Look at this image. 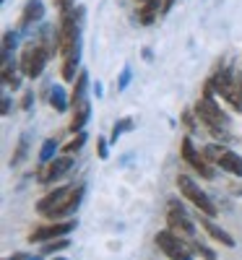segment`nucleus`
Listing matches in <instances>:
<instances>
[{"label": "nucleus", "instance_id": "25", "mask_svg": "<svg viewBox=\"0 0 242 260\" xmlns=\"http://www.w3.org/2000/svg\"><path fill=\"white\" fill-rule=\"evenodd\" d=\"M128 130H133V120H130V117H123V120L112 127V141H117L123 133H128Z\"/></svg>", "mask_w": 242, "mask_h": 260}, {"label": "nucleus", "instance_id": "27", "mask_svg": "<svg viewBox=\"0 0 242 260\" xmlns=\"http://www.w3.org/2000/svg\"><path fill=\"white\" fill-rule=\"evenodd\" d=\"M52 3H55V8H57L60 13H68V11H73L76 0H52Z\"/></svg>", "mask_w": 242, "mask_h": 260}, {"label": "nucleus", "instance_id": "9", "mask_svg": "<svg viewBox=\"0 0 242 260\" xmlns=\"http://www.w3.org/2000/svg\"><path fill=\"white\" fill-rule=\"evenodd\" d=\"M83 192H86V187L83 185H78V187H71V192L65 195V198L47 213V219H52V221H63V219H71V216L78 211V206H81V198H83Z\"/></svg>", "mask_w": 242, "mask_h": 260}, {"label": "nucleus", "instance_id": "35", "mask_svg": "<svg viewBox=\"0 0 242 260\" xmlns=\"http://www.w3.org/2000/svg\"><path fill=\"white\" fill-rule=\"evenodd\" d=\"M26 260H42L39 255H26Z\"/></svg>", "mask_w": 242, "mask_h": 260}, {"label": "nucleus", "instance_id": "7", "mask_svg": "<svg viewBox=\"0 0 242 260\" xmlns=\"http://www.w3.org/2000/svg\"><path fill=\"white\" fill-rule=\"evenodd\" d=\"M76 224H78L76 219H63V221H55V224H42V226H37L29 234V242H50V240H57V237H71Z\"/></svg>", "mask_w": 242, "mask_h": 260}, {"label": "nucleus", "instance_id": "33", "mask_svg": "<svg viewBox=\"0 0 242 260\" xmlns=\"http://www.w3.org/2000/svg\"><path fill=\"white\" fill-rule=\"evenodd\" d=\"M3 115H11V99L3 96Z\"/></svg>", "mask_w": 242, "mask_h": 260}, {"label": "nucleus", "instance_id": "24", "mask_svg": "<svg viewBox=\"0 0 242 260\" xmlns=\"http://www.w3.org/2000/svg\"><path fill=\"white\" fill-rule=\"evenodd\" d=\"M190 247H193V252H195V255H201L203 260H216V252H214L211 247H206L203 242H198V240H190Z\"/></svg>", "mask_w": 242, "mask_h": 260}, {"label": "nucleus", "instance_id": "13", "mask_svg": "<svg viewBox=\"0 0 242 260\" xmlns=\"http://www.w3.org/2000/svg\"><path fill=\"white\" fill-rule=\"evenodd\" d=\"M92 117V104L89 99H81L78 104H73V120H71V133H81Z\"/></svg>", "mask_w": 242, "mask_h": 260}, {"label": "nucleus", "instance_id": "21", "mask_svg": "<svg viewBox=\"0 0 242 260\" xmlns=\"http://www.w3.org/2000/svg\"><path fill=\"white\" fill-rule=\"evenodd\" d=\"M55 151H57V141H55V138H47L45 146H42V151H39V164L52 161V159H55Z\"/></svg>", "mask_w": 242, "mask_h": 260}, {"label": "nucleus", "instance_id": "18", "mask_svg": "<svg viewBox=\"0 0 242 260\" xmlns=\"http://www.w3.org/2000/svg\"><path fill=\"white\" fill-rule=\"evenodd\" d=\"M86 91H89V73L81 71L73 86V94H71V104H78L81 99H86Z\"/></svg>", "mask_w": 242, "mask_h": 260}, {"label": "nucleus", "instance_id": "26", "mask_svg": "<svg viewBox=\"0 0 242 260\" xmlns=\"http://www.w3.org/2000/svg\"><path fill=\"white\" fill-rule=\"evenodd\" d=\"M128 83H130V68L125 65L123 73H120V81H117V91H125V89H128Z\"/></svg>", "mask_w": 242, "mask_h": 260}, {"label": "nucleus", "instance_id": "31", "mask_svg": "<svg viewBox=\"0 0 242 260\" xmlns=\"http://www.w3.org/2000/svg\"><path fill=\"white\" fill-rule=\"evenodd\" d=\"M174 3H177V0H164V3H162V13H169Z\"/></svg>", "mask_w": 242, "mask_h": 260}, {"label": "nucleus", "instance_id": "6", "mask_svg": "<svg viewBox=\"0 0 242 260\" xmlns=\"http://www.w3.org/2000/svg\"><path fill=\"white\" fill-rule=\"evenodd\" d=\"M180 154H183V161L185 164H190L198 175L201 177H206V180H211L216 172H214V164L203 156V151H198L195 148V143H193V138L190 136H185L183 138V143H180Z\"/></svg>", "mask_w": 242, "mask_h": 260}, {"label": "nucleus", "instance_id": "29", "mask_svg": "<svg viewBox=\"0 0 242 260\" xmlns=\"http://www.w3.org/2000/svg\"><path fill=\"white\" fill-rule=\"evenodd\" d=\"M97 151H99V159H107V156H109V146H107V138H97Z\"/></svg>", "mask_w": 242, "mask_h": 260}, {"label": "nucleus", "instance_id": "11", "mask_svg": "<svg viewBox=\"0 0 242 260\" xmlns=\"http://www.w3.org/2000/svg\"><path fill=\"white\" fill-rule=\"evenodd\" d=\"M201 226L211 234V240H216L219 245H224V247H229V250H234L237 247V242H234V237L227 232V229H222L219 224H214V219L211 216H206V213H201Z\"/></svg>", "mask_w": 242, "mask_h": 260}, {"label": "nucleus", "instance_id": "32", "mask_svg": "<svg viewBox=\"0 0 242 260\" xmlns=\"http://www.w3.org/2000/svg\"><path fill=\"white\" fill-rule=\"evenodd\" d=\"M234 86H237V94L242 96V73H237V76H234Z\"/></svg>", "mask_w": 242, "mask_h": 260}, {"label": "nucleus", "instance_id": "4", "mask_svg": "<svg viewBox=\"0 0 242 260\" xmlns=\"http://www.w3.org/2000/svg\"><path fill=\"white\" fill-rule=\"evenodd\" d=\"M177 187H180V192L185 195V198L198 208V213H206V216H211V219L219 213V208L214 206V201H211L208 195L201 190V185L193 182L188 175H180V177H177Z\"/></svg>", "mask_w": 242, "mask_h": 260}, {"label": "nucleus", "instance_id": "16", "mask_svg": "<svg viewBox=\"0 0 242 260\" xmlns=\"http://www.w3.org/2000/svg\"><path fill=\"white\" fill-rule=\"evenodd\" d=\"M162 3L164 0H143L141 3V8H138V21L143 26H148V24H154L157 21V16H159V11H162Z\"/></svg>", "mask_w": 242, "mask_h": 260}, {"label": "nucleus", "instance_id": "19", "mask_svg": "<svg viewBox=\"0 0 242 260\" xmlns=\"http://www.w3.org/2000/svg\"><path fill=\"white\" fill-rule=\"evenodd\" d=\"M71 247V240L68 237H57V240H50V242H42V252L45 255H55V252H63Z\"/></svg>", "mask_w": 242, "mask_h": 260}, {"label": "nucleus", "instance_id": "14", "mask_svg": "<svg viewBox=\"0 0 242 260\" xmlns=\"http://www.w3.org/2000/svg\"><path fill=\"white\" fill-rule=\"evenodd\" d=\"M71 187H73V185H63V187H55L52 192H47L45 198H42V201L37 203V211H39L42 216H47V213H50V211H52V208H55V206H57L63 198H65V195L71 192Z\"/></svg>", "mask_w": 242, "mask_h": 260}, {"label": "nucleus", "instance_id": "12", "mask_svg": "<svg viewBox=\"0 0 242 260\" xmlns=\"http://www.w3.org/2000/svg\"><path fill=\"white\" fill-rule=\"evenodd\" d=\"M42 16H45V3L42 0H26L24 11H21V26L24 29L34 26L37 21H42Z\"/></svg>", "mask_w": 242, "mask_h": 260}, {"label": "nucleus", "instance_id": "8", "mask_svg": "<svg viewBox=\"0 0 242 260\" xmlns=\"http://www.w3.org/2000/svg\"><path fill=\"white\" fill-rule=\"evenodd\" d=\"M167 224L174 234H180L185 237V240H193L195 237V224L188 219V213L185 208L177 203V201H169V213H167Z\"/></svg>", "mask_w": 242, "mask_h": 260}, {"label": "nucleus", "instance_id": "10", "mask_svg": "<svg viewBox=\"0 0 242 260\" xmlns=\"http://www.w3.org/2000/svg\"><path fill=\"white\" fill-rule=\"evenodd\" d=\"M73 167V159H71V154H65V156H60V159H52V161H47V164H39V172H37V180H39V185H50V182H55V180H60L65 172H68Z\"/></svg>", "mask_w": 242, "mask_h": 260}, {"label": "nucleus", "instance_id": "3", "mask_svg": "<svg viewBox=\"0 0 242 260\" xmlns=\"http://www.w3.org/2000/svg\"><path fill=\"white\" fill-rule=\"evenodd\" d=\"M50 50L42 45V42H34V45H26L24 52H21V73L26 78H39L42 71H45V65L50 60Z\"/></svg>", "mask_w": 242, "mask_h": 260}, {"label": "nucleus", "instance_id": "15", "mask_svg": "<svg viewBox=\"0 0 242 260\" xmlns=\"http://www.w3.org/2000/svg\"><path fill=\"white\" fill-rule=\"evenodd\" d=\"M216 167H222L224 172H229V175H234V177H242V156L234 154V151H229V148L222 151V156H219Z\"/></svg>", "mask_w": 242, "mask_h": 260}, {"label": "nucleus", "instance_id": "20", "mask_svg": "<svg viewBox=\"0 0 242 260\" xmlns=\"http://www.w3.org/2000/svg\"><path fill=\"white\" fill-rule=\"evenodd\" d=\"M26 151H29V136L24 133V136L18 138V148L13 151V156H11V164H13V167H18L21 161H24V156H26Z\"/></svg>", "mask_w": 242, "mask_h": 260}, {"label": "nucleus", "instance_id": "5", "mask_svg": "<svg viewBox=\"0 0 242 260\" xmlns=\"http://www.w3.org/2000/svg\"><path fill=\"white\" fill-rule=\"evenodd\" d=\"M208 83L214 86V91H216L219 96L229 102V107H232L234 112H242V96L237 94V86H234V73H232V71L214 73V76L208 78Z\"/></svg>", "mask_w": 242, "mask_h": 260}, {"label": "nucleus", "instance_id": "34", "mask_svg": "<svg viewBox=\"0 0 242 260\" xmlns=\"http://www.w3.org/2000/svg\"><path fill=\"white\" fill-rule=\"evenodd\" d=\"M6 260H26V255H21V252H18V255H13V257H6Z\"/></svg>", "mask_w": 242, "mask_h": 260}, {"label": "nucleus", "instance_id": "1", "mask_svg": "<svg viewBox=\"0 0 242 260\" xmlns=\"http://www.w3.org/2000/svg\"><path fill=\"white\" fill-rule=\"evenodd\" d=\"M195 117L201 120L211 133L219 138L222 136V127H227V115L222 112V107H219V102H216V91H214V86L206 81V86H203V94H201V99L195 102Z\"/></svg>", "mask_w": 242, "mask_h": 260}, {"label": "nucleus", "instance_id": "23", "mask_svg": "<svg viewBox=\"0 0 242 260\" xmlns=\"http://www.w3.org/2000/svg\"><path fill=\"white\" fill-rule=\"evenodd\" d=\"M16 45H18V34L16 31H6L3 34V60H11V52H13Z\"/></svg>", "mask_w": 242, "mask_h": 260}, {"label": "nucleus", "instance_id": "22", "mask_svg": "<svg viewBox=\"0 0 242 260\" xmlns=\"http://www.w3.org/2000/svg\"><path fill=\"white\" fill-rule=\"evenodd\" d=\"M86 141H89V136H86L83 130H81V133H76V138H73L71 143H65V146H63V154H78Z\"/></svg>", "mask_w": 242, "mask_h": 260}, {"label": "nucleus", "instance_id": "28", "mask_svg": "<svg viewBox=\"0 0 242 260\" xmlns=\"http://www.w3.org/2000/svg\"><path fill=\"white\" fill-rule=\"evenodd\" d=\"M198 117H195V112H183V125L188 127V130H195L198 127V122H195Z\"/></svg>", "mask_w": 242, "mask_h": 260}, {"label": "nucleus", "instance_id": "36", "mask_svg": "<svg viewBox=\"0 0 242 260\" xmlns=\"http://www.w3.org/2000/svg\"><path fill=\"white\" fill-rule=\"evenodd\" d=\"M50 260H65V257H55V255H52V257H50Z\"/></svg>", "mask_w": 242, "mask_h": 260}, {"label": "nucleus", "instance_id": "2", "mask_svg": "<svg viewBox=\"0 0 242 260\" xmlns=\"http://www.w3.org/2000/svg\"><path fill=\"white\" fill-rule=\"evenodd\" d=\"M157 245L169 260H193V255H195L193 247H190V240L174 234L172 229H164V232L157 234Z\"/></svg>", "mask_w": 242, "mask_h": 260}, {"label": "nucleus", "instance_id": "30", "mask_svg": "<svg viewBox=\"0 0 242 260\" xmlns=\"http://www.w3.org/2000/svg\"><path fill=\"white\" fill-rule=\"evenodd\" d=\"M32 104H34V91H26V94H24V102H21V107H24V110L29 112Z\"/></svg>", "mask_w": 242, "mask_h": 260}, {"label": "nucleus", "instance_id": "17", "mask_svg": "<svg viewBox=\"0 0 242 260\" xmlns=\"http://www.w3.org/2000/svg\"><path fill=\"white\" fill-rule=\"evenodd\" d=\"M50 104H52L55 112H65V110L71 107V99H68V94H65L63 86H52V91H50Z\"/></svg>", "mask_w": 242, "mask_h": 260}]
</instances>
